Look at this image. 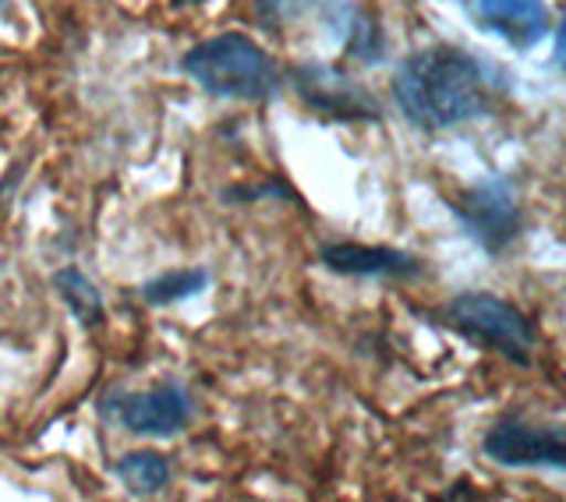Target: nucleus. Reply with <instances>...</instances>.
I'll list each match as a JSON object with an SVG mask.
<instances>
[{"instance_id":"nucleus-1","label":"nucleus","mask_w":566,"mask_h":502,"mask_svg":"<svg viewBox=\"0 0 566 502\" xmlns=\"http://www.w3.org/2000/svg\"><path fill=\"white\" fill-rule=\"evenodd\" d=\"M394 96L407 121L424 132H439L485 114L489 79L471 53L439 43L411 53L397 67Z\"/></svg>"},{"instance_id":"nucleus-2","label":"nucleus","mask_w":566,"mask_h":502,"mask_svg":"<svg viewBox=\"0 0 566 502\" xmlns=\"http://www.w3.org/2000/svg\"><path fill=\"white\" fill-rule=\"evenodd\" d=\"M181 67L195 85L220 100L262 103L280 85L273 57L244 32H220L195 43L181 57Z\"/></svg>"},{"instance_id":"nucleus-3","label":"nucleus","mask_w":566,"mask_h":502,"mask_svg":"<svg viewBox=\"0 0 566 502\" xmlns=\"http://www.w3.org/2000/svg\"><path fill=\"white\" fill-rule=\"evenodd\" d=\"M447 322L460 336L474 339L478 347L500 351L513 365H531V351L538 347V333L527 315L495 294H457L447 308Z\"/></svg>"},{"instance_id":"nucleus-4","label":"nucleus","mask_w":566,"mask_h":502,"mask_svg":"<svg viewBox=\"0 0 566 502\" xmlns=\"http://www.w3.org/2000/svg\"><path fill=\"white\" fill-rule=\"evenodd\" d=\"M457 220L464 223L468 234L482 244L489 255H500V251L521 234V212L513 202V191L500 177H489V181H478L468 188L457 202H450Z\"/></svg>"},{"instance_id":"nucleus-5","label":"nucleus","mask_w":566,"mask_h":502,"mask_svg":"<svg viewBox=\"0 0 566 502\" xmlns=\"http://www.w3.org/2000/svg\"><path fill=\"white\" fill-rule=\"evenodd\" d=\"M482 450L506 468H566V425L503 421L485 436Z\"/></svg>"},{"instance_id":"nucleus-6","label":"nucleus","mask_w":566,"mask_h":502,"mask_svg":"<svg viewBox=\"0 0 566 502\" xmlns=\"http://www.w3.org/2000/svg\"><path fill=\"white\" fill-rule=\"evenodd\" d=\"M294 88L312 111L326 114L333 121H376L379 117L376 100L336 67H326V64L294 67Z\"/></svg>"},{"instance_id":"nucleus-7","label":"nucleus","mask_w":566,"mask_h":502,"mask_svg":"<svg viewBox=\"0 0 566 502\" xmlns=\"http://www.w3.org/2000/svg\"><path fill=\"white\" fill-rule=\"evenodd\" d=\"M111 415L128 428L135 436H177L185 428L191 404H188V389L181 383H156L132 397H120L111 404Z\"/></svg>"},{"instance_id":"nucleus-8","label":"nucleus","mask_w":566,"mask_h":502,"mask_svg":"<svg viewBox=\"0 0 566 502\" xmlns=\"http://www.w3.org/2000/svg\"><path fill=\"white\" fill-rule=\"evenodd\" d=\"M326 269L344 276H371V280H403V276H418L421 262L415 255L397 248H382V244H326L318 251Z\"/></svg>"},{"instance_id":"nucleus-9","label":"nucleus","mask_w":566,"mask_h":502,"mask_svg":"<svg viewBox=\"0 0 566 502\" xmlns=\"http://www.w3.org/2000/svg\"><path fill=\"white\" fill-rule=\"evenodd\" d=\"M474 14L489 32L517 50L535 46L548 35L545 0H474Z\"/></svg>"},{"instance_id":"nucleus-10","label":"nucleus","mask_w":566,"mask_h":502,"mask_svg":"<svg viewBox=\"0 0 566 502\" xmlns=\"http://www.w3.org/2000/svg\"><path fill=\"white\" fill-rule=\"evenodd\" d=\"M53 286H57V294L67 304V312L75 315L85 330L103 326V318H106L103 294H99V286L82 273V269H75V265L57 269V273H53Z\"/></svg>"},{"instance_id":"nucleus-11","label":"nucleus","mask_w":566,"mask_h":502,"mask_svg":"<svg viewBox=\"0 0 566 502\" xmlns=\"http://www.w3.org/2000/svg\"><path fill=\"white\" fill-rule=\"evenodd\" d=\"M117 478L132 495H156L170 485V460L153 450H135L117 460Z\"/></svg>"},{"instance_id":"nucleus-12","label":"nucleus","mask_w":566,"mask_h":502,"mask_svg":"<svg viewBox=\"0 0 566 502\" xmlns=\"http://www.w3.org/2000/svg\"><path fill=\"white\" fill-rule=\"evenodd\" d=\"M209 286V269L191 265V269H170V273L156 276L149 283H142V301L153 304V308H167V304L199 297Z\"/></svg>"},{"instance_id":"nucleus-13","label":"nucleus","mask_w":566,"mask_h":502,"mask_svg":"<svg viewBox=\"0 0 566 502\" xmlns=\"http://www.w3.org/2000/svg\"><path fill=\"white\" fill-rule=\"evenodd\" d=\"M255 8L265 22H273V18H280V11L287 8V0H255Z\"/></svg>"},{"instance_id":"nucleus-14","label":"nucleus","mask_w":566,"mask_h":502,"mask_svg":"<svg viewBox=\"0 0 566 502\" xmlns=\"http://www.w3.org/2000/svg\"><path fill=\"white\" fill-rule=\"evenodd\" d=\"M556 64H559V71H566V11H563L559 29H556Z\"/></svg>"},{"instance_id":"nucleus-15","label":"nucleus","mask_w":566,"mask_h":502,"mask_svg":"<svg viewBox=\"0 0 566 502\" xmlns=\"http://www.w3.org/2000/svg\"><path fill=\"white\" fill-rule=\"evenodd\" d=\"M177 8H199V4H206V0H174Z\"/></svg>"}]
</instances>
